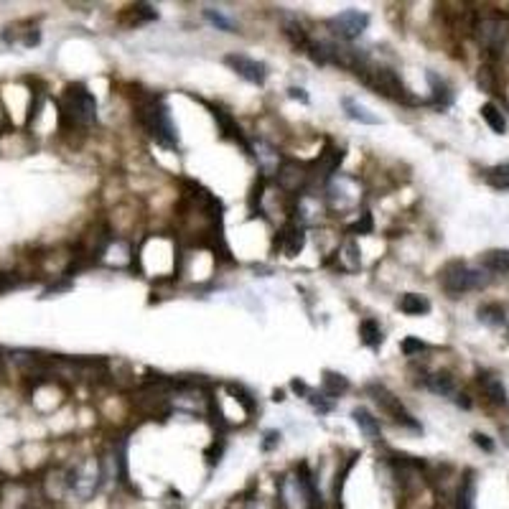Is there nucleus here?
Here are the masks:
<instances>
[{
  "label": "nucleus",
  "instance_id": "nucleus-32",
  "mask_svg": "<svg viewBox=\"0 0 509 509\" xmlns=\"http://www.w3.org/2000/svg\"><path fill=\"white\" fill-rule=\"evenodd\" d=\"M479 321L486 324V326H501L504 324V311L497 308V306H482L479 308Z\"/></svg>",
  "mask_w": 509,
  "mask_h": 509
},
{
  "label": "nucleus",
  "instance_id": "nucleus-3",
  "mask_svg": "<svg viewBox=\"0 0 509 509\" xmlns=\"http://www.w3.org/2000/svg\"><path fill=\"white\" fill-rule=\"evenodd\" d=\"M61 120L69 128H89L97 122V100L84 84H69L61 97Z\"/></svg>",
  "mask_w": 509,
  "mask_h": 509
},
{
  "label": "nucleus",
  "instance_id": "nucleus-21",
  "mask_svg": "<svg viewBox=\"0 0 509 509\" xmlns=\"http://www.w3.org/2000/svg\"><path fill=\"white\" fill-rule=\"evenodd\" d=\"M482 265L486 273H497V275H509V250H489L484 252Z\"/></svg>",
  "mask_w": 509,
  "mask_h": 509
},
{
  "label": "nucleus",
  "instance_id": "nucleus-22",
  "mask_svg": "<svg viewBox=\"0 0 509 509\" xmlns=\"http://www.w3.org/2000/svg\"><path fill=\"white\" fill-rule=\"evenodd\" d=\"M397 308L403 313H407V316H425V313L431 311V301L425 295L405 293L400 298V303H397Z\"/></svg>",
  "mask_w": 509,
  "mask_h": 509
},
{
  "label": "nucleus",
  "instance_id": "nucleus-4",
  "mask_svg": "<svg viewBox=\"0 0 509 509\" xmlns=\"http://www.w3.org/2000/svg\"><path fill=\"white\" fill-rule=\"evenodd\" d=\"M278 494H280V504L285 509H313L316 499H319L313 476L308 474L306 466H301L295 474H285L278 482Z\"/></svg>",
  "mask_w": 509,
  "mask_h": 509
},
{
  "label": "nucleus",
  "instance_id": "nucleus-25",
  "mask_svg": "<svg viewBox=\"0 0 509 509\" xmlns=\"http://www.w3.org/2000/svg\"><path fill=\"white\" fill-rule=\"evenodd\" d=\"M346 389H349V380H346L344 374H337V372H324V387H321V392H324V395H328L331 400H337L339 395H344Z\"/></svg>",
  "mask_w": 509,
  "mask_h": 509
},
{
  "label": "nucleus",
  "instance_id": "nucleus-19",
  "mask_svg": "<svg viewBox=\"0 0 509 509\" xmlns=\"http://www.w3.org/2000/svg\"><path fill=\"white\" fill-rule=\"evenodd\" d=\"M250 153L258 158L260 168H262V176H270V173L278 171V166H280V158H278L275 148H273V146H268V143L258 140V146L252 148Z\"/></svg>",
  "mask_w": 509,
  "mask_h": 509
},
{
  "label": "nucleus",
  "instance_id": "nucleus-24",
  "mask_svg": "<svg viewBox=\"0 0 509 509\" xmlns=\"http://www.w3.org/2000/svg\"><path fill=\"white\" fill-rule=\"evenodd\" d=\"M359 337H362V344L370 346L372 352H377L382 346V341H385V337H382V328L377 321H362V326H359Z\"/></svg>",
  "mask_w": 509,
  "mask_h": 509
},
{
  "label": "nucleus",
  "instance_id": "nucleus-11",
  "mask_svg": "<svg viewBox=\"0 0 509 509\" xmlns=\"http://www.w3.org/2000/svg\"><path fill=\"white\" fill-rule=\"evenodd\" d=\"M344 161V150L337 146H326L324 150L319 153V158L313 161L308 168H311V181H319V183H328L334 176H337L339 166Z\"/></svg>",
  "mask_w": 509,
  "mask_h": 509
},
{
  "label": "nucleus",
  "instance_id": "nucleus-39",
  "mask_svg": "<svg viewBox=\"0 0 509 509\" xmlns=\"http://www.w3.org/2000/svg\"><path fill=\"white\" fill-rule=\"evenodd\" d=\"M245 509H275V507H273L268 499H262V497H260V499H250V501H247V507H245Z\"/></svg>",
  "mask_w": 509,
  "mask_h": 509
},
{
  "label": "nucleus",
  "instance_id": "nucleus-2",
  "mask_svg": "<svg viewBox=\"0 0 509 509\" xmlns=\"http://www.w3.org/2000/svg\"><path fill=\"white\" fill-rule=\"evenodd\" d=\"M354 74L359 77V82H362L364 87H370L374 95L387 97V100H392V102L418 104V100H415V97L407 92V87L403 84L400 74H397L395 69H389V67H382V64H377V61L367 59L359 69L354 71Z\"/></svg>",
  "mask_w": 509,
  "mask_h": 509
},
{
  "label": "nucleus",
  "instance_id": "nucleus-14",
  "mask_svg": "<svg viewBox=\"0 0 509 509\" xmlns=\"http://www.w3.org/2000/svg\"><path fill=\"white\" fill-rule=\"evenodd\" d=\"M476 36H479L484 49L499 52L504 41H507V23L499 21V18H484L482 23L476 26Z\"/></svg>",
  "mask_w": 509,
  "mask_h": 509
},
{
  "label": "nucleus",
  "instance_id": "nucleus-17",
  "mask_svg": "<svg viewBox=\"0 0 509 509\" xmlns=\"http://www.w3.org/2000/svg\"><path fill=\"white\" fill-rule=\"evenodd\" d=\"M352 418L354 423H357V428L367 436L370 440H380L382 438V428H380V418H374V415L367 410V407H354L352 410Z\"/></svg>",
  "mask_w": 509,
  "mask_h": 509
},
{
  "label": "nucleus",
  "instance_id": "nucleus-10",
  "mask_svg": "<svg viewBox=\"0 0 509 509\" xmlns=\"http://www.w3.org/2000/svg\"><path fill=\"white\" fill-rule=\"evenodd\" d=\"M225 64L237 74V77H242L245 82H250V84H255V87H262L265 84V79H268V67H265L262 61L245 56V54H227Z\"/></svg>",
  "mask_w": 509,
  "mask_h": 509
},
{
  "label": "nucleus",
  "instance_id": "nucleus-35",
  "mask_svg": "<svg viewBox=\"0 0 509 509\" xmlns=\"http://www.w3.org/2000/svg\"><path fill=\"white\" fill-rule=\"evenodd\" d=\"M130 10H135V23L138 21H153V18H158V13L150 5H146V3H138L135 8H130Z\"/></svg>",
  "mask_w": 509,
  "mask_h": 509
},
{
  "label": "nucleus",
  "instance_id": "nucleus-7",
  "mask_svg": "<svg viewBox=\"0 0 509 509\" xmlns=\"http://www.w3.org/2000/svg\"><path fill=\"white\" fill-rule=\"evenodd\" d=\"M359 199H362V186H359V181L354 176L337 173L326 183V201L334 212H341V214L352 212L354 207H359Z\"/></svg>",
  "mask_w": 509,
  "mask_h": 509
},
{
  "label": "nucleus",
  "instance_id": "nucleus-40",
  "mask_svg": "<svg viewBox=\"0 0 509 509\" xmlns=\"http://www.w3.org/2000/svg\"><path fill=\"white\" fill-rule=\"evenodd\" d=\"M501 438H504V443L509 446V428H504V431H501Z\"/></svg>",
  "mask_w": 509,
  "mask_h": 509
},
{
  "label": "nucleus",
  "instance_id": "nucleus-6",
  "mask_svg": "<svg viewBox=\"0 0 509 509\" xmlns=\"http://www.w3.org/2000/svg\"><path fill=\"white\" fill-rule=\"evenodd\" d=\"M489 283L486 270L468 268L464 262H451L449 268L443 270V288L453 295L468 293V291H479Z\"/></svg>",
  "mask_w": 509,
  "mask_h": 509
},
{
  "label": "nucleus",
  "instance_id": "nucleus-8",
  "mask_svg": "<svg viewBox=\"0 0 509 509\" xmlns=\"http://www.w3.org/2000/svg\"><path fill=\"white\" fill-rule=\"evenodd\" d=\"M102 476H104V471H102V466H100V461L87 458L82 466H77L74 471H71L69 489L77 494L82 501L92 499L95 492L100 489V484H102Z\"/></svg>",
  "mask_w": 509,
  "mask_h": 509
},
{
  "label": "nucleus",
  "instance_id": "nucleus-27",
  "mask_svg": "<svg viewBox=\"0 0 509 509\" xmlns=\"http://www.w3.org/2000/svg\"><path fill=\"white\" fill-rule=\"evenodd\" d=\"M428 82H431L433 87V102L438 104V107H449L451 102H453V95H451V87L443 82V79H438L433 71H428Z\"/></svg>",
  "mask_w": 509,
  "mask_h": 509
},
{
  "label": "nucleus",
  "instance_id": "nucleus-33",
  "mask_svg": "<svg viewBox=\"0 0 509 509\" xmlns=\"http://www.w3.org/2000/svg\"><path fill=\"white\" fill-rule=\"evenodd\" d=\"M372 229H374V225H372V214H370V212H364L362 219H359V222H354V225L349 227V234H352V237H354V234H370Z\"/></svg>",
  "mask_w": 509,
  "mask_h": 509
},
{
  "label": "nucleus",
  "instance_id": "nucleus-1",
  "mask_svg": "<svg viewBox=\"0 0 509 509\" xmlns=\"http://www.w3.org/2000/svg\"><path fill=\"white\" fill-rule=\"evenodd\" d=\"M135 117L148 138L156 140L166 150H179V133L171 120V110L161 95H140L135 104Z\"/></svg>",
  "mask_w": 509,
  "mask_h": 509
},
{
  "label": "nucleus",
  "instance_id": "nucleus-15",
  "mask_svg": "<svg viewBox=\"0 0 509 509\" xmlns=\"http://www.w3.org/2000/svg\"><path fill=\"white\" fill-rule=\"evenodd\" d=\"M212 115H214L216 125H219V133H222V138L225 140H232V143H237L240 148H245L247 153H250V143H247V138H245V133H242V128L234 122V117L229 113H225L222 107H212Z\"/></svg>",
  "mask_w": 509,
  "mask_h": 509
},
{
  "label": "nucleus",
  "instance_id": "nucleus-38",
  "mask_svg": "<svg viewBox=\"0 0 509 509\" xmlns=\"http://www.w3.org/2000/svg\"><path fill=\"white\" fill-rule=\"evenodd\" d=\"M288 97L301 100L303 104H308V95H306V89H301V87H291V89H288Z\"/></svg>",
  "mask_w": 509,
  "mask_h": 509
},
{
  "label": "nucleus",
  "instance_id": "nucleus-18",
  "mask_svg": "<svg viewBox=\"0 0 509 509\" xmlns=\"http://www.w3.org/2000/svg\"><path fill=\"white\" fill-rule=\"evenodd\" d=\"M339 268L344 270V273H357V270L362 268V258H359V245H357V240L354 237H349V240L339 247Z\"/></svg>",
  "mask_w": 509,
  "mask_h": 509
},
{
  "label": "nucleus",
  "instance_id": "nucleus-37",
  "mask_svg": "<svg viewBox=\"0 0 509 509\" xmlns=\"http://www.w3.org/2000/svg\"><path fill=\"white\" fill-rule=\"evenodd\" d=\"M278 443H280V433L268 431V433H265V440H262V451H270L273 446H278Z\"/></svg>",
  "mask_w": 509,
  "mask_h": 509
},
{
  "label": "nucleus",
  "instance_id": "nucleus-26",
  "mask_svg": "<svg viewBox=\"0 0 509 509\" xmlns=\"http://www.w3.org/2000/svg\"><path fill=\"white\" fill-rule=\"evenodd\" d=\"M484 179H486V183H489L492 189L509 191V163H499V166H492V168H486Z\"/></svg>",
  "mask_w": 509,
  "mask_h": 509
},
{
  "label": "nucleus",
  "instance_id": "nucleus-30",
  "mask_svg": "<svg viewBox=\"0 0 509 509\" xmlns=\"http://www.w3.org/2000/svg\"><path fill=\"white\" fill-rule=\"evenodd\" d=\"M204 18H207L209 23L214 28H219V31H225V34H234L237 31V26H234V21H229V18L222 13V10H214V8H204Z\"/></svg>",
  "mask_w": 509,
  "mask_h": 509
},
{
  "label": "nucleus",
  "instance_id": "nucleus-34",
  "mask_svg": "<svg viewBox=\"0 0 509 509\" xmlns=\"http://www.w3.org/2000/svg\"><path fill=\"white\" fill-rule=\"evenodd\" d=\"M428 349V344L425 341H420V339L415 337H407L405 341H403V354H407V357H413V354H420Z\"/></svg>",
  "mask_w": 509,
  "mask_h": 509
},
{
  "label": "nucleus",
  "instance_id": "nucleus-12",
  "mask_svg": "<svg viewBox=\"0 0 509 509\" xmlns=\"http://www.w3.org/2000/svg\"><path fill=\"white\" fill-rule=\"evenodd\" d=\"M278 183L283 191H303L306 183L311 181V168L308 163H298V161H283L278 166Z\"/></svg>",
  "mask_w": 509,
  "mask_h": 509
},
{
  "label": "nucleus",
  "instance_id": "nucleus-31",
  "mask_svg": "<svg viewBox=\"0 0 509 509\" xmlns=\"http://www.w3.org/2000/svg\"><path fill=\"white\" fill-rule=\"evenodd\" d=\"M306 400L313 405V410H319L321 415H326L334 410V400L328 395H324V392H313L311 387H308V392H306Z\"/></svg>",
  "mask_w": 509,
  "mask_h": 509
},
{
  "label": "nucleus",
  "instance_id": "nucleus-23",
  "mask_svg": "<svg viewBox=\"0 0 509 509\" xmlns=\"http://www.w3.org/2000/svg\"><path fill=\"white\" fill-rule=\"evenodd\" d=\"M479 385H482L484 395L489 397L492 403H497V405H504V403H507V389H504V385H501V380L497 374H482V377H479Z\"/></svg>",
  "mask_w": 509,
  "mask_h": 509
},
{
  "label": "nucleus",
  "instance_id": "nucleus-13",
  "mask_svg": "<svg viewBox=\"0 0 509 509\" xmlns=\"http://www.w3.org/2000/svg\"><path fill=\"white\" fill-rule=\"evenodd\" d=\"M425 387L431 389V392H436V395L453 400L456 405L471 407V400H466V395H464V392H458L456 380H453L451 374H446V372H436V374H428V377H425Z\"/></svg>",
  "mask_w": 509,
  "mask_h": 509
},
{
  "label": "nucleus",
  "instance_id": "nucleus-29",
  "mask_svg": "<svg viewBox=\"0 0 509 509\" xmlns=\"http://www.w3.org/2000/svg\"><path fill=\"white\" fill-rule=\"evenodd\" d=\"M456 509H476V484L471 476H466V482L458 489V501Z\"/></svg>",
  "mask_w": 509,
  "mask_h": 509
},
{
  "label": "nucleus",
  "instance_id": "nucleus-28",
  "mask_svg": "<svg viewBox=\"0 0 509 509\" xmlns=\"http://www.w3.org/2000/svg\"><path fill=\"white\" fill-rule=\"evenodd\" d=\"M482 117H484V122H486V125H489V128L497 133V135H504V130H507V120H504V115H501L492 102L482 104Z\"/></svg>",
  "mask_w": 509,
  "mask_h": 509
},
{
  "label": "nucleus",
  "instance_id": "nucleus-20",
  "mask_svg": "<svg viewBox=\"0 0 509 509\" xmlns=\"http://www.w3.org/2000/svg\"><path fill=\"white\" fill-rule=\"evenodd\" d=\"M341 107H344V113L349 120L362 122V125H380V117L372 113V110H367L364 104L357 102V100H352V97H344V100H341Z\"/></svg>",
  "mask_w": 509,
  "mask_h": 509
},
{
  "label": "nucleus",
  "instance_id": "nucleus-5",
  "mask_svg": "<svg viewBox=\"0 0 509 509\" xmlns=\"http://www.w3.org/2000/svg\"><path fill=\"white\" fill-rule=\"evenodd\" d=\"M370 395H372V400L380 405V410L387 418H392V423L395 425H400V428H407V431H413V433H423V425L418 423L413 418V413L407 410L403 403H400V397H395L392 392H389L385 385H377V382H372L370 387Z\"/></svg>",
  "mask_w": 509,
  "mask_h": 509
},
{
  "label": "nucleus",
  "instance_id": "nucleus-16",
  "mask_svg": "<svg viewBox=\"0 0 509 509\" xmlns=\"http://www.w3.org/2000/svg\"><path fill=\"white\" fill-rule=\"evenodd\" d=\"M303 245H306V232H303V227L298 222L283 227V232H280V250L285 252V258H295L303 250Z\"/></svg>",
  "mask_w": 509,
  "mask_h": 509
},
{
  "label": "nucleus",
  "instance_id": "nucleus-36",
  "mask_svg": "<svg viewBox=\"0 0 509 509\" xmlns=\"http://www.w3.org/2000/svg\"><path fill=\"white\" fill-rule=\"evenodd\" d=\"M471 438H474L476 446H479V449H484L486 453H492V451H494V440L489 438V436H484V433H474Z\"/></svg>",
  "mask_w": 509,
  "mask_h": 509
},
{
  "label": "nucleus",
  "instance_id": "nucleus-9",
  "mask_svg": "<svg viewBox=\"0 0 509 509\" xmlns=\"http://www.w3.org/2000/svg\"><path fill=\"white\" fill-rule=\"evenodd\" d=\"M367 26H370V16L354 8L344 10V13H339V16H334L328 21V28H331L341 41H354V38H359V36L367 31Z\"/></svg>",
  "mask_w": 509,
  "mask_h": 509
}]
</instances>
